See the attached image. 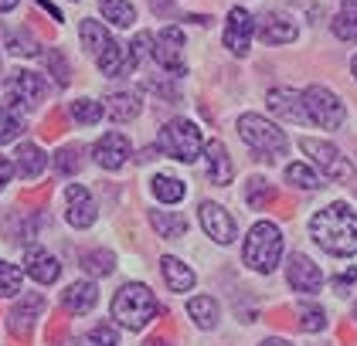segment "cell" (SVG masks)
I'll return each mask as SVG.
<instances>
[{
  "instance_id": "cell-22",
  "label": "cell",
  "mask_w": 357,
  "mask_h": 346,
  "mask_svg": "<svg viewBox=\"0 0 357 346\" xmlns=\"http://www.w3.org/2000/svg\"><path fill=\"white\" fill-rule=\"evenodd\" d=\"M45 166H48V157H45V150L38 143H21L17 146V170H21V177L38 180L45 173Z\"/></svg>"
},
{
  "instance_id": "cell-49",
  "label": "cell",
  "mask_w": 357,
  "mask_h": 346,
  "mask_svg": "<svg viewBox=\"0 0 357 346\" xmlns=\"http://www.w3.org/2000/svg\"><path fill=\"white\" fill-rule=\"evenodd\" d=\"M347 3H357V0H347Z\"/></svg>"
},
{
  "instance_id": "cell-23",
  "label": "cell",
  "mask_w": 357,
  "mask_h": 346,
  "mask_svg": "<svg viewBox=\"0 0 357 346\" xmlns=\"http://www.w3.org/2000/svg\"><path fill=\"white\" fill-rule=\"evenodd\" d=\"M160 272H164V282L174 289V292H191L194 282H197L194 272L184 265L181 258H164V262H160Z\"/></svg>"
},
{
  "instance_id": "cell-34",
  "label": "cell",
  "mask_w": 357,
  "mask_h": 346,
  "mask_svg": "<svg viewBox=\"0 0 357 346\" xmlns=\"http://www.w3.org/2000/svg\"><path fill=\"white\" fill-rule=\"evenodd\" d=\"M82 146H75V143H72V146H61V150H58L55 153V170L58 173H79V170H82Z\"/></svg>"
},
{
  "instance_id": "cell-29",
  "label": "cell",
  "mask_w": 357,
  "mask_h": 346,
  "mask_svg": "<svg viewBox=\"0 0 357 346\" xmlns=\"http://www.w3.org/2000/svg\"><path fill=\"white\" fill-rule=\"evenodd\" d=\"M245 200L255 207V211H262V207H269L275 200V187L266 180V177H252L245 187Z\"/></svg>"
},
{
  "instance_id": "cell-2",
  "label": "cell",
  "mask_w": 357,
  "mask_h": 346,
  "mask_svg": "<svg viewBox=\"0 0 357 346\" xmlns=\"http://www.w3.org/2000/svg\"><path fill=\"white\" fill-rule=\"evenodd\" d=\"M157 313H160V306H157V299L150 292V285H139V282L123 285L116 292V299H112V316L126 329H146L150 322L157 320Z\"/></svg>"
},
{
  "instance_id": "cell-3",
  "label": "cell",
  "mask_w": 357,
  "mask_h": 346,
  "mask_svg": "<svg viewBox=\"0 0 357 346\" xmlns=\"http://www.w3.org/2000/svg\"><path fill=\"white\" fill-rule=\"evenodd\" d=\"M242 255H245L248 268L269 275V272L279 265V258H282V231L275 228L273 221H259V224H252Z\"/></svg>"
},
{
  "instance_id": "cell-46",
  "label": "cell",
  "mask_w": 357,
  "mask_h": 346,
  "mask_svg": "<svg viewBox=\"0 0 357 346\" xmlns=\"http://www.w3.org/2000/svg\"><path fill=\"white\" fill-rule=\"evenodd\" d=\"M17 7V0H0V14H7V10H14Z\"/></svg>"
},
{
  "instance_id": "cell-30",
  "label": "cell",
  "mask_w": 357,
  "mask_h": 346,
  "mask_svg": "<svg viewBox=\"0 0 357 346\" xmlns=\"http://www.w3.org/2000/svg\"><path fill=\"white\" fill-rule=\"evenodd\" d=\"M333 34L340 41H357V3H344L333 17Z\"/></svg>"
},
{
  "instance_id": "cell-32",
  "label": "cell",
  "mask_w": 357,
  "mask_h": 346,
  "mask_svg": "<svg viewBox=\"0 0 357 346\" xmlns=\"http://www.w3.org/2000/svg\"><path fill=\"white\" fill-rule=\"evenodd\" d=\"M79 34H82L85 48H89V52H96V58H99V54H102V48L112 41L109 34L102 31V24H99V21H82V24H79Z\"/></svg>"
},
{
  "instance_id": "cell-4",
  "label": "cell",
  "mask_w": 357,
  "mask_h": 346,
  "mask_svg": "<svg viewBox=\"0 0 357 346\" xmlns=\"http://www.w3.org/2000/svg\"><path fill=\"white\" fill-rule=\"evenodd\" d=\"M238 136L245 139L255 153H262V160H275V157H282V153H286V146H289L286 133H282L279 126H273L269 119L255 116V112H245V116L238 119Z\"/></svg>"
},
{
  "instance_id": "cell-17",
  "label": "cell",
  "mask_w": 357,
  "mask_h": 346,
  "mask_svg": "<svg viewBox=\"0 0 357 346\" xmlns=\"http://www.w3.org/2000/svg\"><path fill=\"white\" fill-rule=\"evenodd\" d=\"M269 109L275 116H282L286 123H306V106H303V92H293V88H273L269 92Z\"/></svg>"
},
{
  "instance_id": "cell-16",
  "label": "cell",
  "mask_w": 357,
  "mask_h": 346,
  "mask_svg": "<svg viewBox=\"0 0 357 346\" xmlns=\"http://www.w3.org/2000/svg\"><path fill=\"white\" fill-rule=\"evenodd\" d=\"M92 157H96V163L102 170H119L126 163V157H130V139L119 133H106L92 146Z\"/></svg>"
},
{
  "instance_id": "cell-43",
  "label": "cell",
  "mask_w": 357,
  "mask_h": 346,
  "mask_svg": "<svg viewBox=\"0 0 357 346\" xmlns=\"http://www.w3.org/2000/svg\"><path fill=\"white\" fill-rule=\"evenodd\" d=\"M357 282V268H347L344 275H333V292H347Z\"/></svg>"
},
{
  "instance_id": "cell-14",
  "label": "cell",
  "mask_w": 357,
  "mask_h": 346,
  "mask_svg": "<svg viewBox=\"0 0 357 346\" xmlns=\"http://www.w3.org/2000/svg\"><path fill=\"white\" fill-rule=\"evenodd\" d=\"M153 45H157V48H153V58L164 65L167 72L184 75V61H181V52H184V34H181V27H164V31H160V38H157Z\"/></svg>"
},
{
  "instance_id": "cell-7",
  "label": "cell",
  "mask_w": 357,
  "mask_h": 346,
  "mask_svg": "<svg viewBox=\"0 0 357 346\" xmlns=\"http://www.w3.org/2000/svg\"><path fill=\"white\" fill-rule=\"evenodd\" d=\"M3 95H7L10 106L17 109H38L41 99L48 95V81L21 68V72H10V79L3 81Z\"/></svg>"
},
{
  "instance_id": "cell-24",
  "label": "cell",
  "mask_w": 357,
  "mask_h": 346,
  "mask_svg": "<svg viewBox=\"0 0 357 346\" xmlns=\"http://www.w3.org/2000/svg\"><path fill=\"white\" fill-rule=\"evenodd\" d=\"M150 224H153V231L167 241L184 238V231H188L184 214H177V211H150Z\"/></svg>"
},
{
  "instance_id": "cell-36",
  "label": "cell",
  "mask_w": 357,
  "mask_h": 346,
  "mask_svg": "<svg viewBox=\"0 0 357 346\" xmlns=\"http://www.w3.org/2000/svg\"><path fill=\"white\" fill-rule=\"evenodd\" d=\"M17 292H21V268L10 265V262H0V299H10Z\"/></svg>"
},
{
  "instance_id": "cell-19",
  "label": "cell",
  "mask_w": 357,
  "mask_h": 346,
  "mask_svg": "<svg viewBox=\"0 0 357 346\" xmlns=\"http://www.w3.org/2000/svg\"><path fill=\"white\" fill-rule=\"evenodd\" d=\"M96 302H99V289H96L92 282H72V285L61 292V306H65L68 313H75V316L92 313Z\"/></svg>"
},
{
  "instance_id": "cell-10",
  "label": "cell",
  "mask_w": 357,
  "mask_h": 346,
  "mask_svg": "<svg viewBox=\"0 0 357 346\" xmlns=\"http://www.w3.org/2000/svg\"><path fill=\"white\" fill-rule=\"evenodd\" d=\"M252 34H255V17L248 14L245 7H231L228 10V24H225V48L242 58V54H248Z\"/></svg>"
},
{
  "instance_id": "cell-6",
  "label": "cell",
  "mask_w": 357,
  "mask_h": 346,
  "mask_svg": "<svg viewBox=\"0 0 357 346\" xmlns=\"http://www.w3.org/2000/svg\"><path fill=\"white\" fill-rule=\"evenodd\" d=\"M303 106H306V116L324 129H340L344 126V102L324 85H310L303 92Z\"/></svg>"
},
{
  "instance_id": "cell-25",
  "label": "cell",
  "mask_w": 357,
  "mask_h": 346,
  "mask_svg": "<svg viewBox=\"0 0 357 346\" xmlns=\"http://www.w3.org/2000/svg\"><path fill=\"white\" fill-rule=\"evenodd\" d=\"M106 102H109L106 109H109V116L116 119V123H130V119H137L139 109H143L137 92H112Z\"/></svg>"
},
{
  "instance_id": "cell-1",
  "label": "cell",
  "mask_w": 357,
  "mask_h": 346,
  "mask_svg": "<svg viewBox=\"0 0 357 346\" xmlns=\"http://www.w3.org/2000/svg\"><path fill=\"white\" fill-rule=\"evenodd\" d=\"M310 235L330 255H354L357 251V214L347 204H330L310 217Z\"/></svg>"
},
{
  "instance_id": "cell-26",
  "label": "cell",
  "mask_w": 357,
  "mask_h": 346,
  "mask_svg": "<svg viewBox=\"0 0 357 346\" xmlns=\"http://www.w3.org/2000/svg\"><path fill=\"white\" fill-rule=\"evenodd\" d=\"M150 190H153V197H157V200H164V204H181V200H184V194H188L184 180L167 177V173H157V177H153V184H150Z\"/></svg>"
},
{
  "instance_id": "cell-31",
  "label": "cell",
  "mask_w": 357,
  "mask_h": 346,
  "mask_svg": "<svg viewBox=\"0 0 357 346\" xmlns=\"http://www.w3.org/2000/svg\"><path fill=\"white\" fill-rule=\"evenodd\" d=\"M112 265H116V255L106 251V248H96V251H82V268L89 275H96V278H102V275H109Z\"/></svg>"
},
{
  "instance_id": "cell-9",
  "label": "cell",
  "mask_w": 357,
  "mask_h": 346,
  "mask_svg": "<svg viewBox=\"0 0 357 346\" xmlns=\"http://www.w3.org/2000/svg\"><path fill=\"white\" fill-rule=\"evenodd\" d=\"M197 217H201V228H204V235L211 241H218V244H231V241H235V217L225 211L221 204L201 200Z\"/></svg>"
},
{
  "instance_id": "cell-18",
  "label": "cell",
  "mask_w": 357,
  "mask_h": 346,
  "mask_svg": "<svg viewBox=\"0 0 357 346\" xmlns=\"http://www.w3.org/2000/svg\"><path fill=\"white\" fill-rule=\"evenodd\" d=\"M259 38L266 45H289V41H296V24L282 14H262L259 17Z\"/></svg>"
},
{
  "instance_id": "cell-40",
  "label": "cell",
  "mask_w": 357,
  "mask_h": 346,
  "mask_svg": "<svg viewBox=\"0 0 357 346\" xmlns=\"http://www.w3.org/2000/svg\"><path fill=\"white\" fill-rule=\"evenodd\" d=\"M85 346H119V333L112 329L109 322H99V326L85 336Z\"/></svg>"
},
{
  "instance_id": "cell-28",
  "label": "cell",
  "mask_w": 357,
  "mask_h": 346,
  "mask_svg": "<svg viewBox=\"0 0 357 346\" xmlns=\"http://www.w3.org/2000/svg\"><path fill=\"white\" fill-rule=\"evenodd\" d=\"M99 10H102V17L116 27H130L137 21V10H133L130 0H99Z\"/></svg>"
},
{
  "instance_id": "cell-15",
  "label": "cell",
  "mask_w": 357,
  "mask_h": 346,
  "mask_svg": "<svg viewBox=\"0 0 357 346\" xmlns=\"http://www.w3.org/2000/svg\"><path fill=\"white\" fill-rule=\"evenodd\" d=\"M24 272H28L34 282L52 285V282H58V275H61V265H58L55 255H48L41 244H31L28 251H24Z\"/></svg>"
},
{
  "instance_id": "cell-11",
  "label": "cell",
  "mask_w": 357,
  "mask_h": 346,
  "mask_svg": "<svg viewBox=\"0 0 357 346\" xmlns=\"http://www.w3.org/2000/svg\"><path fill=\"white\" fill-rule=\"evenodd\" d=\"M286 278H289V285L303 295L320 292V285H324V272H320V265H317L313 258H306V255H293V258H289Z\"/></svg>"
},
{
  "instance_id": "cell-13",
  "label": "cell",
  "mask_w": 357,
  "mask_h": 346,
  "mask_svg": "<svg viewBox=\"0 0 357 346\" xmlns=\"http://www.w3.org/2000/svg\"><path fill=\"white\" fill-rule=\"evenodd\" d=\"M41 309H45V299L38 292L24 295L14 309H10V316H7V329L17 336V340H28L31 329H34V322H38V316H41Z\"/></svg>"
},
{
  "instance_id": "cell-38",
  "label": "cell",
  "mask_w": 357,
  "mask_h": 346,
  "mask_svg": "<svg viewBox=\"0 0 357 346\" xmlns=\"http://www.w3.org/2000/svg\"><path fill=\"white\" fill-rule=\"evenodd\" d=\"M296 313H300V326L306 329V333H320V329L327 326V316H324L320 306H306V302H303Z\"/></svg>"
},
{
  "instance_id": "cell-20",
  "label": "cell",
  "mask_w": 357,
  "mask_h": 346,
  "mask_svg": "<svg viewBox=\"0 0 357 346\" xmlns=\"http://www.w3.org/2000/svg\"><path fill=\"white\" fill-rule=\"evenodd\" d=\"M96 65H99L102 75H126V72L137 68V61H133L130 48H126V45H116V41H109V45L102 48V54L96 58Z\"/></svg>"
},
{
  "instance_id": "cell-37",
  "label": "cell",
  "mask_w": 357,
  "mask_h": 346,
  "mask_svg": "<svg viewBox=\"0 0 357 346\" xmlns=\"http://www.w3.org/2000/svg\"><path fill=\"white\" fill-rule=\"evenodd\" d=\"M7 48L14 54H24V58H31V54H38L41 48H38V41L31 38V34H24V31H7Z\"/></svg>"
},
{
  "instance_id": "cell-12",
  "label": "cell",
  "mask_w": 357,
  "mask_h": 346,
  "mask_svg": "<svg viewBox=\"0 0 357 346\" xmlns=\"http://www.w3.org/2000/svg\"><path fill=\"white\" fill-rule=\"evenodd\" d=\"M65 221L72 228H89L96 221V200L82 184H68L65 187Z\"/></svg>"
},
{
  "instance_id": "cell-21",
  "label": "cell",
  "mask_w": 357,
  "mask_h": 346,
  "mask_svg": "<svg viewBox=\"0 0 357 346\" xmlns=\"http://www.w3.org/2000/svg\"><path fill=\"white\" fill-rule=\"evenodd\" d=\"M204 160H208V184L225 187L231 180V160H228V150H225L221 139H211V143H208Z\"/></svg>"
},
{
  "instance_id": "cell-45",
  "label": "cell",
  "mask_w": 357,
  "mask_h": 346,
  "mask_svg": "<svg viewBox=\"0 0 357 346\" xmlns=\"http://www.w3.org/2000/svg\"><path fill=\"white\" fill-rule=\"evenodd\" d=\"M262 346H293L289 340H279V336H269V340H262Z\"/></svg>"
},
{
  "instance_id": "cell-42",
  "label": "cell",
  "mask_w": 357,
  "mask_h": 346,
  "mask_svg": "<svg viewBox=\"0 0 357 346\" xmlns=\"http://www.w3.org/2000/svg\"><path fill=\"white\" fill-rule=\"evenodd\" d=\"M146 92H157V95H164V99H177V88L174 85H167V81H157V79H146Z\"/></svg>"
},
{
  "instance_id": "cell-39",
  "label": "cell",
  "mask_w": 357,
  "mask_h": 346,
  "mask_svg": "<svg viewBox=\"0 0 357 346\" xmlns=\"http://www.w3.org/2000/svg\"><path fill=\"white\" fill-rule=\"evenodd\" d=\"M21 129H24V126H21V119H17V116H14L7 106H0V143L17 139V136H21Z\"/></svg>"
},
{
  "instance_id": "cell-50",
  "label": "cell",
  "mask_w": 357,
  "mask_h": 346,
  "mask_svg": "<svg viewBox=\"0 0 357 346\" xmlns=\"http://www.w3.org/2000/svg\"><path fill=\"white\" fill-rule=\"evenodd\" d=\"M354 316H357V309H354Z\"/></svg>"
},
{
  "instance_id": "cell-33",
  "label": "cell",
  "mask_w": 357,
  "mask_h": 346,
  "mask_svg": "<svg viewBox=\"0 0 357 346\" xmlns=\"http://www.w3.org/2000/svg\"><path fill=\"white\" fill-rule=\"evenodd\" d=\"M286 184H293V187H300V190H320V177L306 166V163H289L286 166Z\"/></svg>"
},
{
  "instance_id": "cell-8",
  "label": "cell",
  "mask_w": 357,
  "mask_h": 346,
  "mask_svg": "<svg viewBox=\"0 0 357 346\" xmlns=\"http://www.w3.org/2000/svg\"><path fill=\"white\" fill-rule=\"evenodd\" d=\"M300 150L306 153V157H313V163L324 166V173L333 177V180H351V177H354V166L337 153V146H330V143H324V139H310V136H303Z\"/></svg>"
},
{
  "instance_id": "cell-27",
  "label": "cell",
  "mask_w": 357,
  "mask_h": 346,
  "mask_svg": "<svg viewBox=\"0 0 357 346\" xmlns=\"http://www.w3.org/2000/svg\"><path fill=\"white\" fill-rule=\"evenodd\" d=\"M188 313H191V320L201 329H215V322H218V306H215L211 295H194L188 302Z\"/></svg>"
},
{
  "instance_id": "cell-48",
  "label": "cell",
  "mask_w": 357,
  "mask_h": 346,
  "mask_svg": "<svg viewBox=\"0 0 357 346\" xmlns=\"http://www.w3.org/2000/svg\"><path fill=\"white\" fill-rule=\"evenodd\" d=\"M351 72H354V79H357V54H354V61H351Z\"/></svg>"
},
{
  "instance_id": "cell-35",
  "label": "cell",
  "mask_w": 357,
  "mask_h": 346,
  "mask_svg": "<svg viewBox=\"0 0 357 346\" xmlns=\"http://www.w3.org/2000/svg\"><path fill=\"white\" fill-rule=\"evenodd\" d=\"M102 102H92V99H75L72 102V116H75V123H82V126H96L99 119H102Z\"/></svg>"
},
{
  "instance_id": "cell-5",
  "label": "cell",
  "mask_w": 357,
  "mask_h": 346,
  "mask_svg": "<svg viewBox=\"0 0 357 346\" xmlns=\"http://www.w3.org/2000/svg\"><path fill=\"white\" fill-rule=\"evenodd\" d=\"M157 146L164 150L167 157H174V160L191 163L201 153V129L194 123H188V119H170L164 129H160Z\"/></svg>"
},
{
  "instance_id": "cell-44",
  "label": "cell",
  "mask_w": 357,
  "mask_h": 346,
  "mask_svg": "<svg viewBox=\"0 0 357 346\" xmlns=\"http://www.w3.org/2000/svg\"><path fill=\"white\" fill-rule=\"evenodd\" d=\"M10 177H14V163L7 160V157H0V190L10 184Z\"/></svg>"
},
{
  "instance_id": "cell-41",
  "label": "cell",
  "mask_w": 357,
  "mask_h": 346,
  "mask_svg": "<svg viewBox=\"0 0 357 346\" xmlns=\"http://www.w3.org/2000/svg\"><path fill=\"white\" fill-rule=\"evenodd\" d=\"M48 65H52V72H55L58 85H68V61L61 58V52H48Z\"/></svg>"
},
{
  "instance_id": "cell-47",
  "label": "cell",
  "mask_w": 357,
  "mask_h": 346,
  "mask_svg": "<svg viewBox=\"0 0 357 346\" xmlns=\"http://www.w3.org/2000/svg\"><path fill=\"white\" fill-rule=\"evenodd\" d=\"M143 346H170V343H167V340H146Z\"/></svg>"
}]
</instances>
